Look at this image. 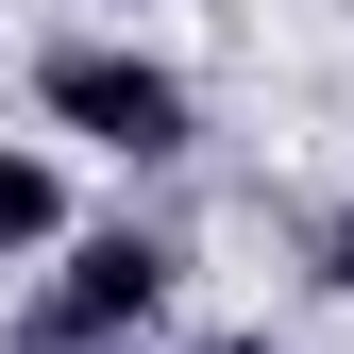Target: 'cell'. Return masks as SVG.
<instances>
[{
    "mask_svg": "<svg viewBox=\"0 0 354 354\" xmlns=\"http://www.w3.org/2000/svg\"><path fill=\"white\" fill-rule=\"evenodd\" d=\"M304 270H321V287L354 304V203H321V219H304Z\"/></svg>",
    "mask_w": 354,
    "mask_h": 354,
    "instance_id": "obj_5",
    "label": "cell"
},
{
    "mask_svg": "<svg viewBox=\"0 0 354 354\" xmlns=\"http://www.w3.org/2000/svg\"><path fill=\"white\" fill-rule=\"evenodd\" d=\"M203 354H287V337H270V321H219V337H203Z\"/></svg>",
    "mask_w": 354,
    "mask_h": 354,
    "instance_id": "obj_6",
    "label": "cell"
},
{
    "mask_svg": "<svg viewBox=\"0 0 354 354\" xmlns=\"http://www.w3.org/2000/svg\"><path fill=\"white\" fill-rule=\"evenodd\" d=\"M169 287H186V236H169V219H84L34 304H51V321H102V337H152Z\"/></svg>",
    "mask_w": 354,
    "mask_h": 354,
    "instance_id": "obj_2",
    "label": "cell"
},
{
    "mask_svg": "<svg viewBox=\"0 0 354 354\" xmlns=\"http://www.w3.org/2000/svg\"><path fill=\"white\" fill-rule=\"evenodd\" d=\"M17 354H152V337H102V321H51V304H17Z\"/></svg>",
    "mask_w": 354,
    "mask_h": 354,
    "instance_id": "obj_4",
    "label": "cell"
},
{
    "mask_svg": "<svg viewBox=\"0 0 354 354\" xmlns=\"http://www.w3.org/2000/svg\"><path fill=\"white\" fill-rule=\"evenodd\" d=\"M34 118L68 152H118V169H186L203 152V84L169 51H136V34H51L34 51Z\"/></svg>",
    "mask_w": 354,
    "mask_h": 354,
    "instance_id": "obj_1",
    "label": "cell"
},
{
    "mask_svg": "<svg viewBox=\"0 0 354 354\" xmlns=\"http://www.w3.org/2000/svg\"><path fill=\"white\" fill-rule=\"evenodd\" d=\"M84 219H68V169H51V136H0V253H68Z\"/></svg>",
    "mask_w": 354,
    "mask_h": 354,
    "instance_id": "obj_3",
    "label": "cell"
},
{
    "mask_svg": "<svg viewBox=\"0 0 354 354\" xmlns=\"http://www.w3.org/2000/svg\"><path fill=\"white\" fill-rule=\"evenodd\" d=\"M118 17H136V0H118Z\"/></svg>",
    "mask_w": 354,
    "mask_h": 354,
    "instance_id": "obj_7",
    "label": "cell"
}]
</instances>
